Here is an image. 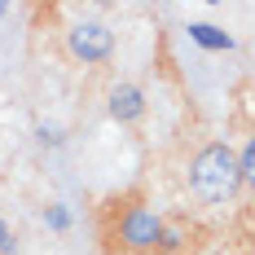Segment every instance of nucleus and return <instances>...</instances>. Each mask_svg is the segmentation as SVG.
<instances>
[{"instance_id":"7ed1b4c3","label":"nucleus","mask_w":255,"mask_h":255,"mask_svg":"<svg viewBox=\"0 0 255 255\" xmlns=\"http://www.w3.org/2000/svg\"><path fill=\"white\" fill-rule=\"evenodd\" d=\"M115 49H119V40L102 18H84V22L66 26V35H62V53L75 66H106L115 57Z\"/></svg>"},{"instance_id":"f03ea898","label":"nucleus","mask_w":255,"mask_h":255,"mask_svg":"<svg viewBox=\"0 0 255 255\" xmlns=\"http://www.w3.org/2000/svg\"><path fill=\"white\" fill-rule=\"evenodd\" d=\"M158 233H163V216L154 207H145L141 198H132L119 207V216L110 225V242L119 255H154Z\"/></svg>"},{"instance_id":"423d86ee","label":"nucleus","mask_w":255,"mask_h":255,"mask_svg":"<svg viewBox=\"0 0 255 255\" xmlns=\"http://www.w3.org/2000/svg\"><path fill=\"white\" fill-rule=\"evenodd\" d=\"M18 251V238H13V229L4 225V216H0V255H13Z\"/></svg>"},{"instance_id":"f257e3e1","label":"nucleus","mask_w":255,"mask_h":255,"mask_svg":"<svg viewBox=\"0 0 255 255\" xmlns=\"http://www.w3.org/2000/svg\"><path fill=\"white\" fill-rule=\"evenodd\" d=\"M185 185H189V198L203 207H229L242 194V180H238V154L225 141H207L198 145V154L189 158L185 167Z\"/></svg>"},{"instance_id":"20e7f679","label":"nucleus","mask_w":255,"mask_h":255,"mask_svg":"<svg viewBox=\"0 0 255 255\" xmlns=\"http://www.w3.org/2000/svg\"><path fill=\"white\" fill-rule=\"evenodd\" d=\"M145 110H150V102H145V88L141 84H115L110 93H106V115L115 119L119 128H132L145 119Z\"/></svg>"},{"instance_id":"39448f33","label":"nucleus","mask_w":255,"mask_h":255,"mask_svg":"<svg viewBox=\"0 0 255 255\" xmlns=\"http://www.w3.org/2000/svg\"><path fill=\"white\" fill-rule=\"evenodd\" d=\"M251 176H255V154H251V145H242L238 150V180H242V189L251 185Z\"/></svg>"}]
</instances>
